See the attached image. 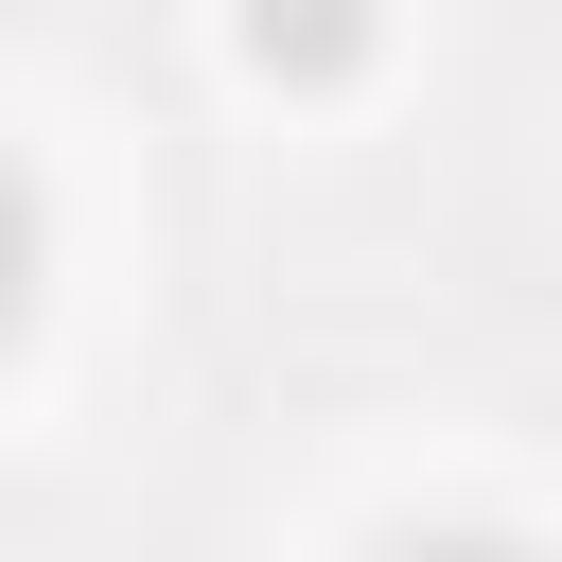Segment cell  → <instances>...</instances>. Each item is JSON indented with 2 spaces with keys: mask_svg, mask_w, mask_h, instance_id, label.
Instances as JSON below:
<instances>
[{
  "mask_svg": "<svg viewBox=\"0 0 562 562\" xmlns=\"http://www.w3.org/2000/svg\"><path fill=\"white\" fill-rule=\"evenodd\" d=\"M281 35H299V53H334V35H351V0H263V53H281Z\"/></svg>",
  "mask_w": 562,
  "mask_h": 562,
  "instance_id": "1",
  "label": "cell"
},
{
  "mask_svg": "<svg viewBox=\"0 0 562 562\" xmlns=\"http://www.w3.org/2000/svg\"><path fill=\"white\" fill-rule=\"evenodd\" d=\"M18 263H35V228H18V193H0V316H18Z\"/></svg>",
  "mask_w": 562,
  "mask_h": 562,
  "instance_id": "2",
  "label": "cell"
},
{
  "mask_svg": "<svg viewBox=\"0 0 562 562\" xmlns=\"http://www.w3.org/2000/svg\"><path fill=\"white\" fill-rule=\"evenodd\" d=\"M422 562H492V544H422Z\"/></svg>",
  "mask_w": 562,
  "mask_h": 562,
  "instance_id": "3",
  "label": "cell"
}]
</instances>
